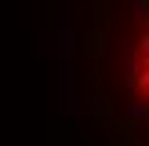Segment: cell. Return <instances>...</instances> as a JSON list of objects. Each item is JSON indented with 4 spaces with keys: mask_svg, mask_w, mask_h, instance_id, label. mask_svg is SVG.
I'll return each instance as SVG.
<instances>
[{
    "mask_svg": "<svg viewBox=\"0 0 149 146\" xmlns=\"http://www.w3.org/2000/svg\"><path fill=\"white\" fill-rule=\"evenodd\" d=\"M120 44L131 124H149V0H127V33Z\"/></svg>",
    "mask_w": 149,
    "mask_h": 146,
    "instance_id": "obj_1",
    "label": "cell"
}]
</instances>
